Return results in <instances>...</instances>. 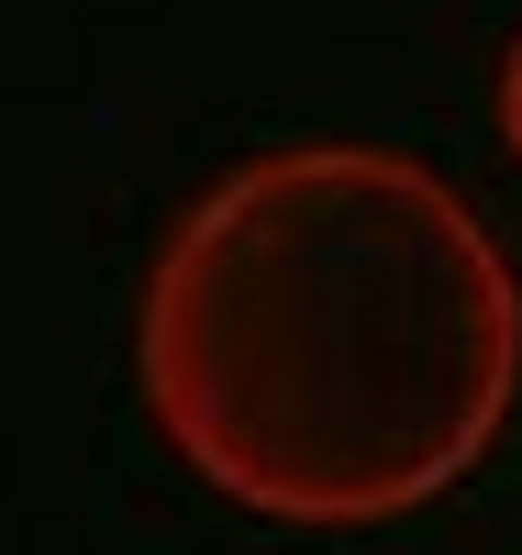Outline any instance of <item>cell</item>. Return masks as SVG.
<instances>
[{"instance_id": "cell-1", "label": "cell", "mask_w": 522, "mask_h": 555, "mask_svg": "<svg viewBox=\"0 0 522 555\" xmlns=\"http://www.w3.org/2000/svg\"><path fill=\"white\" fill-rule=\"evenodd\" d=\"M133 389L212 500L367 533L445 500L511 423L522 278L434 167L267 145L167 222Z\"/></svg>"}, {"instance_id": "cell-2", "label": "cell", "mask_w": 522, "mask_h": 555, "mask_svg": "<svg viewBox=\"0 0 522 555\" xmlns=\"http://www.w3.org/2000/svg\"><path fill=\"white\" fill-rule=\"evenodd\" d=\"M500 145L522 156V34H511V56H500Z\"/></svg>"}]
</instances>
